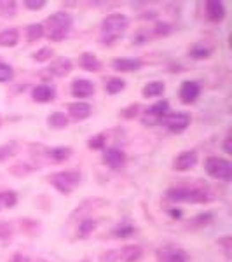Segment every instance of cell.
I'll list each match as a JSON object with an SVG mask.
<instances>
[{
	"mask_svg": "<svg viewBox=\"0 0 232 262\" xmlns=\"http://www.w3.org/2000/svg\"><path fill=\"white\" fill-rule=\"evenodd\" d=\"M88 145L91 151H105V137L103 135H96L88 142Z\"/></svg>",
	"mask_w": 232,
	"mask_h": 262,
	"instance_id": "cell-32",
	"label": "cell"
},
{
	"mask_svg": "<svg viewBox=\"0 0 232 262\" xmlns=\"http://www.w3.org/2000/svg\"><path fill=\"white\" fill-rule=\"evenodd\" d=\"M135 233V227H133L131 224H128V222H124V224H121L117 229L114 231V234L117 238H128V236H131V234Z\"/></svg>",
	"mask_w": 232,
	"mask_h": 262,
	"instance_id": "cell-31",
	"label": "cell"
},
{
	"mask_svg": "<svg viewBox=\"0 0 232 262\" xmlns=\"http://www.w3.org/2000/svg\"><path fill=\"white\" fill-rule=\"evenodd\" d=\"M154 34L157 35V37H161V35L164 37V35L171 34V26L168 25V23H157L154 28Z\"/></svg>",
	"mask_w": 232,
	"mask_h": 262,
	"instance_id": "cell-35",
	"label": "cell"
},
{
	"mask_svg": "<svg viewBox=\"0 0 232 262\" xmlns=\"http://www.w3.org/2000/svg\"><path fill=\"white\" fill-rule=\"evenodd\" d=\"M124 88H126V82H124V79H121V77H110L107 81V84H105V89H107L108 95H117V93H121Z\"/></svg>",
	"mask_w": 232,
	"mask_h": 262,
	"instance_id": "cell-23",
	"label": "cell"
},
{
	"mask_svg": "<svg viewBox=\"0 0 232 262\" xmlns=\"http://www.w3.org/2000/svg\"><path fill=\"white\" fill-rule=\"evenodd\" d=\"M9 262H30V259L23 254H16V255H12V259Z\"/></svg>",
	"mask_w": 232,
	"mask_h": 262,
	"instance_id": "cell-42",
	"label": "cell"
},
{
	"mask_svg": "<svg viewBox=\"0 0 232 262\" xmlns=\"http://www.w3.org/2000/svg\"><path fill=\"white\" fill-rule=\"evenodd\" d=\"M204 170L210 177L217 178V180L229 182L232 180V164L231 161L224 157H218V156H210V157L204 161Z\"/></svg>",
	"mask_w": 232,
	"mask_h": 262,
	"instance_id": "cell-4",
	"label": "cell"
},
{
	"mask_svg": "<svg viewBox=\"0 0 232 262\" xmlns=\"http://www.w3.org/2000/svg\"><path fill=\"white\" fill-rule=\"evenodd\" d=\"M168 200L175 201V203H182V201H192V203H204L210 201L211 196L208 194L204 189L197 187H171L166 192Z\"/></svg>",
	"mask_w": 232,
	"mask_h": 262,
	"instance_id": "cell-3",
	"label": "cell"
},
{
	"mask_svg": "<svg viewBox=\"0 0 232 262\" xmlns=\"http://www.w3.org/2000/svg\"><path fill=\"white\" fill-rule=\"evenodd\" d=\"M112 65L117 72H137L143 67L141 59L138 58H115Z\"/></svg>",
	"mask_w": 232,
	"mask_h": 262,
	"instance_id": "cell-13",
	"label": "cell"
},
{
	"mask_svg": "<svg viewBox=\"0 0 232 262\" xmlns=\"http://www.w3.org/2000/svg\"><path fill=\"white\" fill-rule=\"evenodd\" d=\"M72 61L68 58H56L49 67V74L56 75V77H65L72 72Z\"/></svg>",
	"mask_w": 232,
	"mask_h": 262,
	"instance_id": "cell-14",
	"label": "cell"
},
{
	"mask_svg": "<svg viewBox=\"0 0 232 262\" xmlns=\"http://www.w3.org/2000/svg\"><path fill=\"white\" fill-rule=\"evenodd\" d=\"M16 203H18V196H16V192H2L0 194V207H5V208H12L16 207Z\"/></svg>",
	"mask_w": 232,
	"mask_h": 262,
	"instance_id": "cell-28",
	"label": "cell"
},
{
	"mask_svg": "<svg viewBox=\"0 0 232 262\" xmlns=\"http://www.w3.org/2000/svg\"><path fill=\"white\" fill-rule=\"evenodd\" d=\"M49 156H51V157L58 162L66 161V159L72 156V149L70 147H54V149L49 151Z\"/></svg>",
	"mask_w": 232,
	"mask_h": 262,
	"instance_id": "cell-26",
	"label": "cell"
},
{
	"mask_svg": "<svg viewBox=\"0 0 232 262\" xmlns=\"http://www.w3.org/2000/svg\"><path fill=\"white\" fill-rule=\"evenodd\" d=\"M72 95L75 98H89L94 95V84L88 79H75L72 82Z\"/></svg>",
	"mask_w": 232,
	"mask_h": 262,
	"instance_id": "cell-11",
	"label": "cell"
},
{
	"mask_svg": "<svg viewBox=\"0 0 232 262\" xmlns=\"http://www.w3.org/2000/svg\"><path fill=\"white\" fill-rule=\"evenodd\" d=\"M82 262H88V261H82Z\"/></svg>",
	"mask_w": 232,
	"mask_h": 262,
	"instance_id": "cell-44",
	"label": "cell"
},
{
	"mask_svg": "<svg viewBox=\"0 0 232 262\" xmlns=\"http://www.w3.org/2000/svg\"><path fill=\"white\" fill-rule=\"evenodd\" d=\"M0 208H2V207H0Z\"/></svg>",
	"mask_w": 232,
	"mask_h": 262,
	"instance_id": "cell-45",
	"label": "cell"
},
{
	"mask_svg": "<svg viewBox=\"0 0 232 262\" xmlns=\"http://www.w3.org/2000/svg\"><path fill=\"white\" fill-rule=\"evenodd\" d=\"M188 54H190L192 58H195V59L210 58V54H211V48H208V46H204V44H195L194 48L190 49V52H188Z\"/></svg>",
	"mask_w": 232,
	"mask_h": 262,
	"instance_id": "cell-27",
	"label": "cell"
},
{
	"mask_svg": "<svg viewBox=\"0 0 232 262\" xmlns=\"http://www.w3.org/2000/svg\"><path fill=\"white\" fill-rule=\"evenodd\" d=\"M138 108H140V105H138V104L131 105V107H128L126 110H122V115H124V117H128V119L135 117V115L138 114Z\"/></svg>",
	"mask_w": 232,
	"mask_h": 262,
	"instance_id": "cell-39",
	"label": "cell"
},
{
	"mask_svg": "<svg viewBox=\"0 0 232 262\" xmlns=\"http://www.w3.org/2000/svg\"><path fill=\"white\" fill-rule=\"evenodd\" d=\"M16 14V2H0V16L12 18Z\"/></svg>",
	"mask_w": 232,
	"mask_h": 262,
	"instance_id": "cell-30",
	"label": "cell"
},
{
	"mask_svg": "<svg viewBox=\"0 0 232 262\" xmlns=\"http://www.w3.org/2000/svg\"><path fill=\"white\" fill-rule=\"evenodd\" d=\"M199 95H201V86H199L195 81H187V82H184V84H182V88H180V100L184 102L185 105L194 104V102L199 98Z\"/></svg>",
	"mask_w": 232,
	"mask_h": 262,
	"instance_id": "cell-9",
	"label": "cell"
},
{
	"mask_svg": "<svg viewBox=\"0 0 232 262\" xmlns=\"http://www.w3.org/2000/svg\"><path fill=\"white\" fill-rule=\"evenodd\" d=\"M46 5V0H26L25 7L30 9V11H39Z\"/></svg>",
	"mask_w": 232,
	"mask_h": 262,
	"instance_id": "cell-36",
	"label": "cell"
},
{
	"mask_svg": "<svg viewBox=\"0 0 232 262\" xmlns=\"http://www.w3.org/2000/svg\"><path fill=\"white\" fill-rule=\"evenodd\" d=\"M103 161H105V164H108V166L112 168V170H121L126 162V154L121 149L110 147L103 152Z\"/></svg>",
	"mask_w": 232,
	"mask_h": 262,
	"instance_id": "cell-10",
	"label": "cell"
},
{
	"mask_svg": "<svg viewBox=\"0 0 232 262\" xmlns=\"http://www.w3.org/2000/svg\"><path fill=\"white\" fill-rule=\"evenodd\" d=\"M159 262H187V255L177 248H162L157 252Z\"/></svg>",
	"mask_w": 232,
	"mask_h": 262,
	"instance_id": "cell-15",
	"label": "cell"
},
{
	"mask_svg": "<svg viewBox=\"0 0 232 262\" xmlns=\"http://www.w3.org/2000/svg\"><path fill=\"white\" fill-rule=\"evenodd\" d=\"M52 54H54V51H52L51 48H42V49H39L37 52H33L32 58L35 59V61L44 63V61H49V59L52 58Z\"/></svg>",
	"mask_w": 232,
	"mask_h": 262,
	"instance_id": "cell-29",
	"label": "cell"
},
{
	"mask_svg": "<svg viewBox=\"0 0 232 262\" xmlns=\"http://www.w3.org/2000/svg\"><path fill=\"white\" fill-rule=\"evenodd\" d=\"M211 218V213H204V215H199V217H195V224H206V222H210Z\"/></svg>",
	"mask_w": 232,
	"mask_h": 262,
	"instance_id": "cell-41",
	"label": "cell"
},
{
	"mask_svg": "<svg viewBox=\"0 0 232 262\" xmlns=\"http://www.w3.org/2000/svg\"><path fill=\"white\" fill-rule=\"evenodd\" d=\"M218 243V247H222V250H224V254H225V257H231V248H232V238L231 236H224V238H220V240L217 241Z\"/></svg>",
	"mask_w": 232,
	"mask_h": 262,
	"instance_id": "cell-34",
	"label": "cell"
},
{
	"mask_svg": "<svg viewBox=\"0 0 232 262\" xmlns=\"http://www.w3.org/2000/svg\"><path fill=\"white\" fill-rule=\"evenodd\" d=\"M224 151L227 152V154H232V147H231V137H227V138H225V142H224Z\"/></svg>",
	"mask_w": 232,
	"mask_h": 262,
	"instance_id": "cell-43",
	"label": "cell"
},
{
	"mask_svg": "<svg viewBox=\"0 0 232 262\" xmlns=\"http://www.w3.org/2000/svg\"><path fill=\"white\" fill-rule=\"evenodd\" d=\"M32 98L35 102H39V104H47V102L54 100V89L47 84L37 86V88H33Z\"/></svg>",
	"mask_w": 232,
	"mask_h": 262,
	"instance_id": "cell-17",
	"label": "cell"
},
{
	"mask_svg": "<svg viewBox=\"0 0 232 262\" xmlns=\"http://www.w3.org/2000/svg\"><path fill=\"white\" fill-rule=\"evenodd\" d=\"M12 149H14V145H2L0 147V161H5V159L9 157V156L12 154Z\"/></svg>",
	"mask_w": 232,
	"mask_h": 262,
	"instance_id": "cell-37",
	"label": "cell"
},
{
	"mask_svg": "<svg viewBox=\"0 0 232 262\" xmlns=\"http://www.w3.org/2000/svg\"><path fill=\"white\" fill-rule=\"evenodd\" d=\"M101 262H117L119 261V252H107L101 255Z\"/></svg>",
	"mask_w": 232,
	"mask_h": 262,
	"instance_id": "cell-40",
	"label": "cell"
},
{
	"mask_svg": "<svg viewBox=\"0 0 232 262\" xmlns=\"http://www.w3.org/2000/svg\"><path fill=\"white\" fill-rule=\"evenodd\" d=\"M143 257V252L140 247H124L119 252V259L122 262H140Z\"/></svg>",
	"mask_w": 232,
	"mask_h": 262,
	"instance_id": "cell-19",
	"label": "cell"
},
{
	"mask_svg": "<svg viewBox=\"0 0 232 262\" xmlns=\"http://www.w3.org/2000/svg\"><path fill=\"white\" fill-rule=\"evenodd\" d=\"M168 114H170V104L166 100H161L147 108V114L143 115V124H161Z\"/></svg>",
	"mask_w": 232,
	"mask_h": 262,
	"instance_id": "cell-6",
	"label": "cell"
},
{
	"mask_svg": "<svg viewBox=\"0 0 232 262\" xmlns=\"http://www.w3.org/2000/svg\"><path fill=\"white\" fill-rule=\"evenodd\" d=\"M12 77H14L12 67H9L5 63H0V82H9Z\"/></svg>",
	"mask_w": 232,
	"mask_h": 262,
	"instance_id": "cell-33",
	"label": "cell"
},
{
	"mask_svg": "<svg viewBox=\"0 0 232 262\" xmlns=\"http://www.w3.org/2000/svg\"><path fill=\"white\" fill-rule=\"evenodd\" d=\"M81 67L84 68L86 72H98L99 68H101V61H99L94 54H91V52H82Z\"/></svg>",
	"mask_w": 232,
	"mask_h": 262,
	"instance_id": "cell-20",
	"label": "cell"
},
{
	"mask_svg": "<svg viewBox=\"0 0 232 262\" xmlns=\"http://www.w3.org/2000/svg\"><path fill=\"white\" fill-rule=\"evenodd\" d=\"M129 26V19L124 14H108L107 18L101 21V32H103V42L110 44V42L117 41Z\"/></svg>",
	"mask_w": 232,
	"mask_h": 262,
	"instance_id": "cell-2",
	"label": "cell"
},
{
	"mask_svg": "<svg viewBox=\"0 0 232 262\" xmlns=\"http://www.w3.org/2000/svg\"><path fill=\"white\" fill-rule=\"evenodd\" d=\"M164 89H166L164 82L154 81V82H148V84L143 86V91H141V95H143L145 98H155V96H161L162 93H164Z\"/></svg>",
	"mask_w": 232,
	"mask_h": 262,
	"instance_id": "cell-21",
	"label": "cell"
},
{
	"mask_svg": "<svg viewBox=\"0 0 232 262\" xmlns=\"http://www.w3.org/2000/svg\"><path fill=\"white\" fill-rule=\"evenodd\" d=\"M162 124L166 128L173 131V133H182L184 129L188 128L190 124V115L185 114V112H177V114H168L162 121Z\"/></svg>",
	"mask_w": 232,
	"mask_h": 262,
	"instance_id": "cell-7",
	"label": "cell"
},
{
	"mask_svg": "<svg viewBox=\"0 0 232 262\" xmlns=\"http://www.w3.org/2000/svg\"><path fill=\"white\" fill-rule=\"evenodd\" d=\"M42 35H44V26H42L41 23L26 26V39H28L30 42L39 41V39H42Z\"/></svg>",
	"mask_w": 232,
	"mask_h": 262,
	"instance_id": "cell-25",
	"label": "cell"
},
{
	"mask_svg": "<svg viewBox=\"0 0 232 262\" xmlns=\"http://www.w3.org/2000/svg\"><path fill=\"white\" fill-rule=\"evenodd\" d=\"M49 182L58 189L63 194H70L81 182V173L75 170H66V171H58V173L51 175Z\"/></svg>",
	"mask_w": 232,
	"mask_h": 262,
	"instance_id": "cell-5",
	"label": "cell"
},
{
	"mask_svg": "<svg viewBox=\"0 0 232 262\" xmlns=\"http://www.w3.org/2000/svg\"><path fill=\"white\" fill-rule=\"evenodd\" d=\"M96 225H98V222L96 220H93V218H84V220L79 224V229H77L79 238H88L89 234L96 229Z\"/></svg>",
	"mask_w": 232,
	"mask_h": 262,
	"instance_id": "cell-24",
	"label": "cell"
},
{
	"mask_svg": "<svg viewBox=\"0 0 232 262\" xmlns=\"http://www.w3.org/2000/svg\"><path fill=\"white\" fill-rule=\"evenodd\" d=\"M12 234V229L9 224H0V240H7V238H11Z\"/></svg>",
	"mask_w": 232,
	"mask_h": 262,
	"instance_id": "cell-38",
	"label": "cell"
},
{
	"mask_svg": "<svg viewBox=\"0 0 232 262\" xmlns=\"http://www.w3.org/2000/svg\"><path fill=\"white\" fill-rule=\"evenodd\" d=\"M19 42V32L16 28H5L0 32V46L2 48H14Z\"/></svg>",
	"mask_w": 232,
	"mask_h": 262,
	"instance_id": "cell-18",
	"label": "cell"
},
{
	"mask_svg": "<svg viewBox=\"0 0 232 262\" xmlns=\"http://www.w3.org/2000/svg\"><path fill=\"white\" fill-rule=\"evenodd\" d=\"M68 114L75 119V121H84L91 115V105L84 104V102H75V104L68 105Z\"/></svg>",
	"mask_w": 232,
	"mask_h": 262,
	"instance_id": "cell-16",
	"label": "cell"
},
{
	"mask_svg": "<svg viewBox=\"0 0 232 262\" xmlns=\"http://www.w3.org/2000/svg\"><path fill=\"white\" fill-rule=\"evenodd\" d=\"M47 122L54 129H65L68 126V117L63 112H54V114H51L47 117Z\"/></svg>",
	"mask_w": 232,
	"mask_h": 262,
	"instance_id": "cell-22",
	"label": "cell"
},
{
	"mask_svg": "<svg viewBox=\"0 0 232 262\" xmlns=\"http://www.w3.org/2000/svg\"><path fill=\"white\" fill-rule=\"evenodd\" d=\"M197 164V152L195 151H185L180 156H177L173 161V168L178 171H187Z\"/></svg>",
	"mask_w": 232,
	"mask_h": 262,
	"instance_id": "cell-8",
	"label": "cell"
},
{
	"mask_svg": "<svg viewBox=\"0 0 232 262\" xmlns=\"http://www.w3.org/2000/svg\"><path fill=\"white\" fill-rule=\"evenodd\" d=\"M206 16L211 23H220L225 18V5L218 0H208L206 2Z\"/></svg>",
	"mask_w": 232,
	"mask_h": 262,
	"instance_id": "cell-12",
	"label": "cell"
},
{
	"mask_svg": "<svg viewBox=\"0 0 232 262\" xmlns=\"http://www.w3.org/2000/svg\"><path fill=\"white\" fill-rule=\"evenodd\" d=\"M42 26H44V35H47L54 42H61L72 28V16L65 11L54 12L46 19Z\"/></svg>",
	"mask_w": 232,
	"mask_h": 262,
	"instance_id": "cell-1",
	"label": "cell"
}]
</instances>
